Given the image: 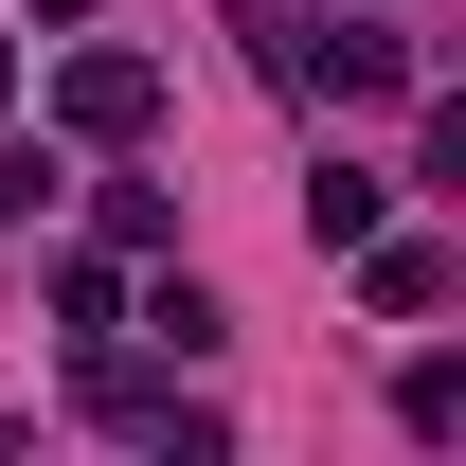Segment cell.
<instances>
[{"instance_id":"1","label":"cell","mask_w":466,"mask_h":466,"mask_svg":"<svg viewBox=\"0 0 466 466\" xmlns=\"http://www.w3.org/2000/svg\"><path fill=\"white\" fill-rule=\"evenodd\" d=\"M55 108L90 126V144H144V126H162V72H144V55H72V72H55Z\"/></svg>"},{"instance_id":"2","label":"cell","mask_w":466,"mask_h":466,"mask_svg":"<svg viewBox=\"0 0 466 466\" xmlns=\"http://www.w3.org/2000/svg\"><path fill=\"white\" fill-rule=\"evenodd\" d=\"M359 305H377V323H431V305H449V251H377V233H359Z\"/></svg>"},{"instance_id":"3","label":"cell","mask_w":466,"mask_h":466,"mask_svg":"<svg viewBox=\"0 0 466 466\" xmlns=\"http://www.w3.org/2000/svg\"><path fill=\"white\" fill-rule=\"evenodd\" d=\"M395 412H412V449H449V431H466V359H412Z\"/></svg>"},{"instance_id":"4","label":"cell","mask_w":466,"mask_h":466,"mask_svg":"<svg viewBox=\"0 0 466 466\" xmlns=\"http://www.w3.org/2000/svg\"><path fill=\"white\" fill-rule=\"evenodd\" d=\"M305 233H323V251H359V233H377V179L323 162V179H305Z\"/></svg>"},{"instance_id":"5","label":"cell","mask_w":466,"mask_h":466,"mask_svg":"<svg viewBox=\"0 0 466 466\" xmlns=\"http://www.w3.org/2000/svg\"><path fill=\"white\" fill-rule=\"evenodd\" d=\"M323 90H412V36H377V18H359L341 55H323Z\"/></svg>"},{"instance_id":"6","label":"cell","mask_w":466,"mask_h":466,"mask_svg":"<svg viewBox=\"0 0 466 466\" xmlns=\"http://www.w3.org/2000/svg\"><path fill=\"white\" fill-rule=\"evenodd\" d=\"M144 323H162V359H216V341H233V305H216V288H162Z\"/></svg>"},{"instance_id":"7","label":"cell","mask_w":466,"mask_h":466,"mask_svg":"<svg viewBox=\"0 0 466 466\" xmlns=\"http://www.w3.org/2000/svg\"><path fill=\"white\" fill-rule=\"evenodd\" d=\"M18 216H55V144H0V233Z\"/></svg>"}]
</instances>
